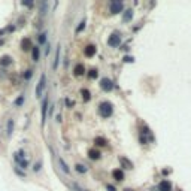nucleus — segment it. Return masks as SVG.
Here are the masks:
<instances>
[{"mask_svg": "<svg viewBox=\"0 0 191 191\" xmlns=\"http://www.w3.org/2000/svg\"><path fill=\"white\" fill-rule=\"evenodd\" d=\"M114 112V106H112L111 102H102L99 105V114L103 117V118H109Z\"/></svg>", "mask_w": 191, "mask_h": 191, "instance_id": "1", "label": "nucleus"}, {"mask_svg": "<svg viewBox=\"0 0 191 191\" xmlns=\"http://www.w3.org/2000/svg\"><path fill=\"white\" fill-rule=\"evenodd\" d=\"M123 8H124V5H123V2H119V0H115V2H112L111 3V8H109V11H111V14H119V12H123Z\"/></svg>", "mask_w": 191, "mask_h": 191, "instance_id": "2", "label": "nucleus"}, {"mask_svg": "<svg viewBox=\"0 0 191 191\" xmlns=\"http://www.w3.org/2000/svg\"><path fill=\"white\" fill-rule=\"evenodd\" d=\"M121 43V36L118 33H114V34H111V38L108 39V45L109 46H112V48H115V46H118Z\"/></svg>", "mask_w": 191, "mask_h": 191, "instance_id": "3", "label": "nucleus"}, {"mask_svg": "<svg viewBox=\"0 0 191 191\" xmlns=\"http://www.w3.org/2000/svg\"><path fill=\"white\" fill-rule=\"evenodd\" d=\"M100 87H102V90H105V91H112L114 90V84H112V81L109 79V78H102Z\"/></svg>", "mask_w": 191, "mask_h": 191, "instance_id": "4", "label": "nucleus"}, {"mask_svg": "<svg viewBox=\"0 0 191 191\" xmlns=\"http://www.w3.org/2000/svg\"><path fill=\"white\" fill-rule=\"evenodd\" d=\"M40 112H42V126H43V124H45V119H46V112H48V96H45V97H43Z\"/></svg>", "mask_w": 191, "mask_h": 191, "instance_id": "5", "label": "nucleus"}, {"mask_svg": "<svg viewBox=\"0 0 191 191\" xmlns=\"http://www.w3.org/2000/svg\"><path fill=\"white\" fill-rule=\"evenodd\" d=\"M45 79H46L45 75H42L39 82H38V87H36V97H42V91L45 88Z\"/></svg>", "mask_w": 191, "mask_h": 191, "instance_id": "6", "label": "nucleus"}, {"mask_svg": "<svg viewBox=\"0 0 191 191\" xmlns=\"http://www.w3.org/2000/svg\"><path fill=\"white\" fill-rule=\"evenodd\" d=\"M33 46H31V39L30 38H24L21 40V49L23 51H30Z\"/></svg>", "mask_w": 191, "mask_h": 191, "instance_id": "7", "label": "nucleus"}, {"mask_svg": "<svg viewBox=\"0 0 191 191\" xmlns=\"http://www.w3.org/2000/svg\"><path fill=\"white\" fill-rule=\"evenodd\" d=\"M112 176H114V179H115V181L121 182V181L124 179V172L121 170V169H115L114 172H112Z\"/></svg>", "mask_w": 191, "mask_h": 191, "instance_id": "8", "label": "nucleus"}, {"mask_svg": "<svg viewBox=\"0 0 191 191\" xmlns=\"http://www.w3.org/2000/svg\"><path fill=\"white\" fill-rule=\"evenodd\" d=\"M160 191H172V184L170 181H161L160 185H158Z\"/></svg>", "mask_w": 191, "mask_h": 191, "instance_id": "9", "label": "nucleus"}, {"mask_svg": "<svg viewBox=\"0 0 191 191\" xmlns=\"http://www.w3.org/2000/svg\"><path fill=\"white\" fill-rule=\"evenodd\" d=\"M84 53H85L87 57H93V55L96 54V46H94V45H87Z\"/></svg>", "mask_w": 191, "mask_h": 191, "instance_id": "10", "label": "nucleus"}, {"mask_svg": "<svg viewBox=\"0 0 191 191\" xmlns=\"http://www.w3.org/2000/svg\"><path fill=\"white\" fill-rule=\"evenodd\" d=\"M100 155H102V154H100L99 149H90V151H88V157H90L91 160H99Z\"/></svg>", "mask_w": 191, "mask_h": 191, "instance_id": "11", "label": "nucleus"}, {"mask_svg": "<svg viewBox=\"0 0 191 191\" xmlns=\"http://www.w3.org/2000/svg\"><path fill=\"white\" fill-rule=\"evenodd\" d=\"M84 72H85V69H84V66H82V64H76V66H75V69H73L75 76H82V75H84Z\"/></svg>", "mask_w": 191, "mask_h": 191, "instance_id": "12", "label": "nucleus"}, {"mask_svg": "<svg viewBox=\"0 0 191 191\" xmlns=\"http://www.w3.org/2000/svg\"><path fill=\"white\" fill-rule=\"evenodd\" d=\"M119 163L123 164L126 169H133V163L130 160H127V158H124V157H119Z\"/></svg>", "mask_w": 191, "mask_h": 191, "instance_id": "13", "label": "nucleus"}, {"mask_svg": "<svg viewBox=\"0 0 191 191\" xmlns=\"http://www.w3.org/2000/svg\"><path fill=\"white\" fill-rule=\"evenodd\" d=\"M6 132H8V136H12L14 133V119H8V126H6Z\"/></svg>", "mask_w": 191, "mask_h": 191, "instance_id": "14", "label": "nucleus"}, {"mask_svg": "<svg viewBox=\"0 0 191 191\" xmlns=\"http://www.w3.org/2000/svg\"><path fill=\"white\" fill-rule=\"evenodd\" d=\"M11 63H12V58L9 55H3L0 58V66H9Z\"/></svg>", "mask_w": 191, "mask_h": 191, "instance_id": "15", "label": "nucleus"}, {"mask_svg": "<svg viewBox=\"0 0 191 191\" xmlns=\"http://www.w3.org/2000/svg\"><path fill=\"white\" fill-rule=\"evenodd\" d=\"M60 51H61V46H57V51H55V60H54V64H53V67L54 69H57L58 67V63H60Z\"/></svg>", "mask_w": 191, "mask_h": 191, "instance_id": "16", "label": "nucleus"}, {"mask_svg": "<svg viewBox=\"0 0 191 191\" xmlns=\"http://www.w3.org/2000/svg\"><path fill=\"white\" fill-rule=\"evenodd\" d=\"M132 18H133V11H132V9H127V11L124 12V16H123L124 23H128V21H132Z\"/></svg>", "mask_w": 191, "mask_h": 191, "instance_id": "17", "label": "nucleus"}, {"mask_svg": "<svg viewBox=\"0 0 191 191\" xmlns=\"http://www.w3.org/2000/svg\"><path fill=\"white\" fill-rule=\"evenodd\" d=\"M94 143L97 145V146H106L108 145V141L105 137H96L94 139Z\"/></svg>", "mask_w": 191, "mask_h": 191, "instance_id": "18", "label": "nucleus"}, {"mask_svg": "<svg viewBox=\"0 0 191 191\" xmlns=\"http://www.w3.org/2000/svg\"><path fill=\"white\" fill-rule=\"evenodd\" d=\"M81 94H82V99H84L85 102H88V100L91 99V93H90L88 90H85V88L81 90Z\"/></svg>", "mask_w": 191, "mask_h": 191, "instance_id": "19", "label": "nucleus"}, {"mask_svg": "<svg viewBox=\"0 0 191 191\" xmlns=\"http://www.w3.org/2000/svg\"><path fill=\"white\" fill-rule=\"evenodd\" d=\"M31 57H33L34 61H38L39 60V48H36V46L31 48Z\"/></svg>", "mask_w": 191, "mask_h": 191, "instance_id": "20", "label": "nucleus"}, {"mask_svg": "<svg viewBox=\"0 0 191 191\" xmlns=\"http://www.w3.org/2000/svg\"><path fill=\"white\" fill-rule=\"evenodd\" d=\"M58 163H60V166H61V169H63V172H66V173H69V167H67V164L64 163V160H63V158H58Z\"/></svg>", "mask_w": 191, "mask_h": 191, "instance_id": "21", "label": "nucleus"}, {"mask_svg": "<svg viewBox=\"0 0 191 191\" xmlns=\"http://www.w3.org/2000/svg\"><path fill=\"white\" fill-rule=\"evenodd\" d=\"M75 169H76V172H79V173H85L87 172V167L84 166V164H76Z\"/></svg>", "mask_w": 191, "mask_h": 191, "instance_id": "22", "label": "nucleus"}, {"mask_svg": "<svg viewBox=\"0 0 191 191\" xmlns=\"http://www.w3.org/2000/svg\"><path fill=\"white\" fill-rule=\"evenodd\" d=\"M88 76L91 78V79H96V78H97V70H96V69H91V70L88 72Z\"/></svg>", "mask_w": 191, "mask_h": 191, "instance_id": "23", "label": "nucleus"}, {"mask_svg": "<svg viewBox=\"0 0 191 191\" xmlns=\"http://www.w3.org/2000/svg\"><path fill=\"white\" fill-rule=\"evenodd\" d=\"M39 42H40V43H45V42H46V33L39 34Z\"/></svg>", "mask_w": 191, "mask_h": 191, "instance_id": "24", "label": "nucleus"}, {"mask_svg": "<svg viewBox=\"0 0 191 191\" xmlns=\"http://www.w3.org/2000/svg\"><path fill=\"white\" fill-rule=\"evenodd\" d=\"M31 75H33V70H31V69H30V70H25V75H24V78H25V79H30V78H31Z\"/></svg>", "mask_w": 191, "mask_h": 191, "instance_id": "25", "label": "nucleus"}, {"mask_svg": "<svg viewBox=\"0 0 191 191\" xmlns=\"http://www.w3.org/2000/svg\"><path fill=\"white\" fill-rule=\"evenodd\" d=\"M84 29H85V21H82V23H81V25L76 29V31H82Z\"/></svg>", "mask_w": 191, "mask_h": 191, "instance_id": "26", "label": "nucleus"}, {"mask_svg": "<svg viewBox=\"0 0 191 191\" xmlns=\"http://www.w3.org/2000/svg\"><path fill=\"white\" fill-rule=\"evenodd\" d=\"M23 102H24V99H23V97H20V99H16V100H15V105H16V106H20Z\"/></svg>", "mask_w": 191, "mask_h": 191, "instance_id": "27", "label": "nucleus"}, {"mask_svg": "<svg viewBox=\"0 0 191 191\" xmlns=\"http://www.w3.org/2000/svg\"><path fill=\"white\" fill-rule=\"evenodd\" d=\"M72 187H73V190H75V191H85V190H82L79 185H76V184H73Z\"/></svg>", "mask_w": 191, "mask_h": 191, "instance_id": "28", "label": "nucleus"}, {"mask_svg": "<svg viewBox=\"0 0 191 191\" xmlns=\"http://www.w3.org/2000/svg\"><path fill=\"white\" fill-rule=\"evenodd\" d=\"M124 61H127V63H132V61H133V58H132V57H124Z\"/></svg>", "mask_w": 191, "mask_h": 191, "instance_id": "29", "label": "nucleus"}, {"mask_svg": "<svg viewBox=\"0 0 191 191\" xmlns=\"http://www.w3.org/2000/svg\"><path fill=\"white\" fill-rule=\"evenodd\" d=\"M106 188H108L109 191H117V188H115V187H112V185H106Z\"/></svg>", "mask_w": 191, "mask_h": 191, "instance_id": "30", "label": "nucleus"}, {"mask_svg": "<svg viewBox=\"0 0 191 191\" xmlns=\"http://www.w3.org/2000/svg\"><path fill=\"white\" fill-rule=\"evenodd\" d=\"M39 169H40V163H36V166H34V170L39 172Z\"/></svg>", "mask_w": 191, "mask_h": 191, "instance_id": "31", "label": "nucleus"}, {"mask_svg": "<svg viewBox=\"0 0 191 191\" xmlns=\"http://www.w3.org/2000/svg\"><path fill=\"white\" fill-rule=\"evenodd\" d=\"M124 191H133V190H130V188H126V190H124Z\"/></svg>", "mask_w": 191, "mask_h": 191, "instance_id": "32", "label": "nucleus"}]
</instances>
